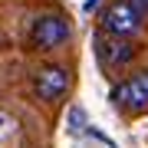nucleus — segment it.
<instances>
[{
	"instance_id": "20e7f679",
	"label": "nucleus",
	"mask_w": 148,
	"mask_h": 148,
	"mask_svg": "<svg viewBox=\"0 0 148 148\" xmlns=\"http://www.w3.org/2000/svg\"><path fill=\"white\" fill-rule=\"evenodd\" d=\"M33 89L43 102H56L63 99L66 89H69V73L66 66H43L36 69V76H33Z\"/></svg>"
},
{
	"instance_id": "423d86ee",
	"label": "nucleus",
	"mask_w": 148,
	"mask_h": 148,
	"mask_svg": "<svg viewBox=\"0 0 148 148\" xmlns=\"http://www.w3.org/2000/svg\"><path fill=\"white\" fill-rule=\"evenodd\" d=\"M125 3L132 7V10H135L138 16H145V13H148V0H125Z\"/></svg>"
},
{
	"instance_id": "39448f33",
	"label": "nucleus",
	"mask_w": 148,
	"mask_h": 148,
	"mask_svg": "<svg viewBox=\"0 0 148 148\" xmlns=\"http://www.w3.org/2000/svg\"><path fill=\"white\" fill-rule=\"evenodd\" d=\"M99 56H102L106 66H125V63H132L135 46L128 40H122V36H112V40H102L99 43Z\"/></svg>"
},
{
	"instance_id": "6e6552de",
	"label": "nucleus",
	"mask_w": 148,
	"mask_h": 148,
	"mask_svg": "<svg viewBox=\"0 0 148 148\" xmlns=\"http://www.w3.org/2000/svg\"><path fill=\"white\" fill-rule=\"evenodd\" d=\"M0 125H3V115H0Z\"/></svg>"
},
{
	"instance_id": "0eeeda50",
	"label": "nucleus",
	"mask_w": 148,
	"mask_h": 148,
	"mask_svg": "<svg viewBox=\"0 0 148 148\" xmlns=\"http://www.w3.org/2000/svg\"><path fill=\"white\" fill-rule=\"evenodd\" d=\"M69 119H73V128L82 125V112H79V109H73V115H69Z\"/></svg>"
},
{
	"instance_id": "7ed1b4c3",
	"label": "nucleus",
	"mask_w": 148,
	"mask_h": 148,
	"mask_svg": "<svg viewBox=\"0 0 148 148\" xmlns=\"http://www.w3.org/2000/svg\"><path fill=\"white\" fill-rule=\"evenodd\" d=\"M138 27H142V16H138L132 7L125 3V0H119V3H112L106 13H102V30L109 33V36H132V33H138Z\"/></svg>"
},
{
	"instance_id": "f03ea898",
	"label": "nucleus",
	"mask_w": 148,
	"mask_h": 148,
	"mask_svg": "<svg viewBox=\"0 0 148 148\" xmlns=\"http://www.w3.org/2000/svg\"><path fill=\"white\" fill-rule=\"evenodd\" d=\"M112 102L125 112H145L148 109V76H132L112 89Z\"/></svg>"
},
{
	"instance_id": "f257e3e1",
	"label": "nucleus",
	"mask_w": 148,
	"mask_h": 148,
	"mask_svg": "<svg viewBox=\"0 0 148 148\" xmlns=\"http://www.w3.org/2000/svg\"><path fill=\"white\" fill-rule=\"evenodd\" d=\"M69 20L66 16H59V13H46V16H40L36 23H33V30H30V43L36 49H43V53H49V49H56V46H63V43L69 40Z\"/></svg>"
}]
</instances>
